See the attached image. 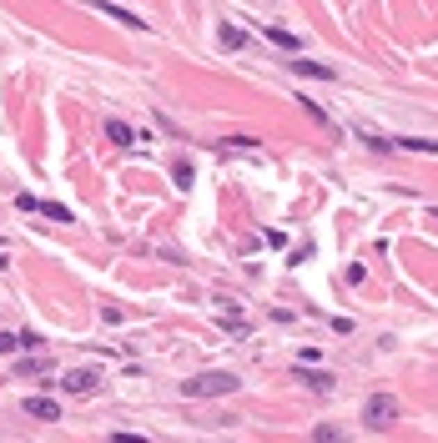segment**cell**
I'll list each match as a JSON object with an SVG mask.
<instances>
[{
	"label": "cell",
	"mask_w": 438,
	"mask_h": 443,
	"mask_svg": "<svg viewBox=\"0 0 438 443\" xmlns=\"http://www.w3.org/2000/svg\"><path fill=\"white\" fill-rule=\"evenodd\" d=\"M217 40H222V51H242L247 46V35L237 26H217Z\"/></svg>",
	"instance_id": "cell-8"
},
{
	"label": "cell",
	"mask_w": 438,
	"mask_h": 443,
	"mask_svg": "<svg viewBox=\"0 0 438 443\" xmlns=\"http://www.w3.org/2000/svg\"><path fill=\"white\" fill-rule=\"evenodd\" d=\"M181 393L186 398H227V393H237V373H222V368L197 373L192 383H181Z\"/></svg>",
	"instance_id": "cell-1"
},
{
	"label": "cell",
	"mask_w": 438,
	"mask_h": 443,
	"mask_svg": "<svg viewBox=\"0 0 438 443\" xmlns=\"http://www.w3.org/2000/svg\"><path fill=\"white\" fill-rule=\"evenodd\" d=\"M172 182H177V186H192V161H177V166H172Z\"/></svg>",
	"instance_id": "cell-15"
},
{
	"label": "cell",
	"mask_w": 438,
	"mask_h": 443,
	"mask_svg": "<svg viewBox=\"0 0 438 443\" xmlns=\"http://www.w3.org/2000/svg\"><path fill=\"white\" fill-rule=\"evenodd\" d=\"M96 383H101V378L91 368H76V373L60 378V388H66V393H96Z\"/></svg>",
	"instance_id": "cell-4"
},
{
	"label": "cell",
	"mask_w": 438,
	"mask_h": 443,
	"mask_svg": "<svg viewBox=\"0 0 438 443\" xmlns=\"http://www.w3.org/2000/svg\"><path fill=\"white\" fill-rule=\"evenodd\" d=\"M433 217H438V212H433Z\"/></svg>",
	"instance_id": "cell-20"
},
{
	"label": "cell",
	"mask_w": 438,
	"mask_h": 443,
	"mask_svg": "<svg viewBox=\"0 0 438 443\" xmlns=\"http://www.w3.org/2000/svg\"><path fill=\"white\" fill-rule=\"evenodd\" d=\"M267 40H273V46H282V51H298V35L282 31V26H267Z\"/></svg>",
	"instance_id": "cell-9"
},
{
	"label": "cell",
	"mask_w": 438,
	"mask_h": 443,
	"mask_svg": "<svg viewBox=\"0 0 438 443\" xmlns=\"http://www.w3.org/2000/svg\"><path fill=\"white\" fill-rule=\"evenodd\" d=\"M26 413L31 418H40V424H60V403H56V398H26Z\"/></svg>",
	"instance_id": "cell-3"
},
{
	"label": "cell",
	"mask_w": 438,
	"mask_h": 443,
	"mask_svg": "<svg viewBox=\"0 0 438 443\" xmlns=\"http://www.w3.org/2000/svg\"><path fill=\"white\" fill-rule=\"evenodd\" d=\"M40 217H51V222H71V207H60V202H40Z\"/></svg>",
	"instance_id": "cell-12"
},
{
	"label": "cell",
	"mask_w": 438,
	"mask_h": 443,
	"mask_svg": "<svg viewBox=\"0 0 438 443\" xmlns=\"http://www.w3.org/2000/svg\"><path fill=\"white\" fill-rule=\"evenodd\" d=\"M0 262H6V242H0Z\"/></svg>",
	"instance_id": "cell-19"
},
{
	"label": "cell",
	"mask_w": 438,
	"mask_h": 443,
	"mask_svg": "<svg viewBox=\"0 0 438 443\" xmlns=\"http://www.w3.org/2000/svg\"><path fill=\"white\" fill-rule=\"evenodd\" d=\"M0 353H20V337L15 332H0Z\"/></svg>",
	"instance_id": "cell-17"
},
{
	"label": "cell",
	"mask_w": 438,
	"mask_h": 443,
	"mask_svg": "<svg viewBox=\"0 0 438 443\" xmlns=\"http://www.w3.org/2000/svg\"><path fill=\"white\" fill-rule=\"evenodd\" d=\"M318 443H352V438H348V428H338V424H318Z\"/></svg>",
	"instance_id": "cell-10"
},
{
	"label": "cell",
	"mask_w": 438,
	"mask_h": 443,
	"mask_svg": "<svg viewBox=\"0 0 438 443\" xmlns=\"http://www.w3.org/2000/svg\"><path fill=\"white\" fill-rule=\"evenodd\" d=\"M292 71H298V76H323V81L332 76L327 66H318V61H292Z\"/></svg>",
	"instance_id": "cell-13"
},
{
	"label": "cell",
	"mask_w": 438,
	"mask_h": 443,
	"mask_svg": "<svg viewBox=\"0 0 438 443\" xmlns=\"http://www.w3.org/2000/svg\"><path fill=\"white\" fill-rule=\"evenodd\" d=\"M111 443H152V438H141V433H116Z\"/></svg>",
	"instance_id": "cell-18"
},
{
	"label": "cell",
	"mask_w": 438,
	"mask_h": 443,
	"mask_svg": "<svg viewBox=\"0 0 438 443\" xmlns=\"http://www.w3.org/2000/svg\"><path fill=\"white\" fill-rule=\"evenodd\" d=\"M91 10H101V15H111V20H121V26H131V31H146V20H136L131 10H121V6H111V0H91Z\"/></svg>",
	"instance_id": "cell-5"
},
{
	"label": "cell",
	"mask_w": 438,
	"mask_h": 443,
	"mask_svg": "<svg viewBox=\"0 0 438 443\" xmlns=\"http://www.w3.org/2000/svg\"><path fill=\"white\" fill-rule=\"evenodd\" d=\"M106 136H111V141H121V146H127V141H136L127 121H106Z\"/></svg>",
	"instance_id": "cell-14"
},
{
	"label": "cell",
	"mask_w": 438,
	"mask_h": 443,
	"mask_svg": "<svg viewBox=\"0 0 438 443\" xmlns=\"http://www.w3.org/2000/svg\"><path fill=\"white\" fill-rule=\"evenodd\" d=\"M15 373H20V378H46V373H51V357H20Z\"/></svg>",
	"instance_id": "cell-6"
},
{
	"label": "cell",
	"mask_w": 438,
	"mask_h": 443,
	"mask_svg": "<svg viewBox=\"0 0 438 443\" xmlns=\"http://www.w3.org/2000/svg\"><path fill=\"white\" fill-rule=\"evenodd\" d=\"M15 207H20V212H40V202H35L31 192H20V197H15Z\"/></svg>",
	"instance_id": "cell-16"
},
{
	"label": "cell",
	"mask_w": 438,
	"mask_h": 443,
	"mask_svg": "<svg viewBox=\"0 0 438 443\" xmlns=\"http://www.w3.org/2000/svg\"><path fill=\"white\" fill-rule=\"evenodd\" d=\"M398 146H403V152H428V156H438V141H423V136H403Z\"/></svg>",
	"instance_id": "cell-11"
},
{
	"label": "cell",
	"mask_w": 438,
	"mask_h": 443,
	"mask_svg": "<svg viewBox=\"0 0 438 443\" xmlns=\"http://www.w3.org/2000/svg\"><path fill=\"white\" fill-rule=\"evenodd\" d=\"M398 418H403V403L393 393H373L368 403H363V424L368 428H393Z\"/></svg>",
	"instance_id": "cell-2"
},
{
	"label": "cell",
	"mask_w": 438,
	"mask_h": 443,
	"mask_svg": "<svg viewBox=\"0 0 438 443\" xmlns=\"http://www.w3.org/2000/svg\"><path fill=\"white\" fill-rule=\"evenodd\" d=\"M292 378H298V383H307V388H318V393H332V373H307V368H298Z\"/></svg>",
	"instance_id": "cell-7"
}]
</instances>
